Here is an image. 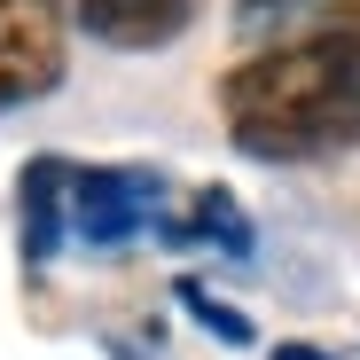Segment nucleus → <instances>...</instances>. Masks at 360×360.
Returning <instances> with one entry per match:
<instances>
[{"instance_id":"obj_1","label":"nucleus","mask_w":360,"mask_h":360,"mask_svg":"<svg viewBox=\"0 0 360 360\" xmlns=\"http://www.w3.org/2000/svg\"><path fill=\"white\" fill-rule=\"evenodd\" d=\"M227 141L266 165H321L360 141V0L314 16L306 32L251 47L219 79Z\"/></svg>"},{"instance_id":"obj_2","label":"nucleus","mask_w":360,"mask_h":360,"mask_svg":"<svg viewBox=\"0 0 360 360\" xmlns=\"http://www.w3.org/2000/svg\"><path fill=\"white\" fill-rule=\"evenodd\" d=\"M165 212V180L141 172V165H71V235L79 243H126V235L157 227Z\"/></svg>"},{"instance_id":"obj_3","label":"nucleus","mask_w":360,"mask_h":360,"mask_svg":"<svg viewBox=\"0 0 360 360\" xmlns=\"http://www.w3.org/2000/svg\"><path fill=\"white\" fill-rule=\"evenodd\" d=\"M63 8L55 0H0V110H24L63 86Z\"/></svg>"},{"instance_id":"obj_4","label":"nucleus","mask_w":360,"mask_h":360,"mask_svg":"<svg viewBox=\"0 0 360 360\" xmlns=\"http://www.w3.org/2000/svg\"><path fill=\"white\" fill-rule=\"evenodd\" d=\"M55 8H63L71 32H86L117 55H149V47H172L188 32L196 0H55Z\"/></svg>"},{"instance_id":"obj_5","label":"nucleus","mask_w":360,"mask_h":360,"mask_svg":"<svg viewBox=\"0 0 360 360\" xmlns=\"http://www.w3.org/2000/svg\"><path fill=\"white\" fill-rule=\"evenodd\" d=\"M63 227H71V165L63 157H32V172H24V251L47 259L63 243Z\"/></svg>"},{"instance_id":"obj_6","label":"nucleus","mask_w":360,"mask_h":360,"mask_svg":"<svg viewBox=\"0 0 360 360\" xmlns=\"http://www.w3.org/2000/svg\"><path fill=\"white\" fill-rule=\"evenodd\" d=\"M165 235H188V243H219V251H251V227H243V204L227 188H196L188 219H172Z\"/></svg>"},{"instance_id":"obj_7","label":"nucleus","mask_w":360,"mask_h":360,"mask_svg":"<svg viewBox=\"0 0 360 360\" xmlns=\"http://www.w3.org/2000/svg\"><path fill=\"white\" fill-rule=\"evenodd\" d=\"M180 306H188V314H196L212 337H227V345H251V321L235 314V306H219V297H212L204 282H180Z\"/></svg>"},{"instance_id":"obj_8","label":"nucleus","mask_w":360,"mask_h":360,"mask_svg":"<svg viewBox=\"0 0 360 360\" xmlns=\"http://www.w3.org/2000/svg\"><path fill=\"white\" fill-rule=\"evenodd\" d=\"M297 8H314V0H235V24H243V32L259 39L266 24H290Z\"/></svg>"},{"instance_id":"obj_9","label":"nucleus","mask_w":360,"mask_h":360,"mask_svg":"<svg viewBox=\"0 0 360 360\" xmlns=\"http://www.w3.org/2000/svg\"><path fill=\"white\" fill-rule=\"evenodd\" d=\"M266 360H337V352H321V345H274Z\"/></svg>"}]
</instances>
